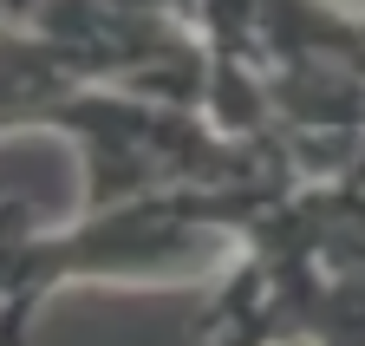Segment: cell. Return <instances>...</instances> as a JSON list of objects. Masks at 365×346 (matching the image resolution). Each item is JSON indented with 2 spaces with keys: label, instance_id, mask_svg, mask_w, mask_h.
Segmentation results:
<instances>
[{
  "label": "cell",
  "instance_id": "obj_2",
  "mask_svg": "<svg viewBox=\"0 0 365 346\" xmlns=\"http://www.w3.org/2000/svg\"><path fill=\"white\" fill-rule=\"evenodd\" d=\"M72 85H85V78L53 39H39L33 26H0V138L26 131L33 111L46 98L72 92Z\"/></svg>",
  "mask_w": 365,
  "mask_h": 346
},
{
  "label": "cell",
  "instance_id": "obj_3",
  "mask_svg": "<svg viewBox=\"0 0 365 346\" xmlns=\"http://www.w3.org/2000/svg\"><path fill=\"white\" fill-rule=\"evenodd\" d=\"M39 14V0H0V26H26Z\"/></svg>",
  "mask_w": 365,
  "mask_h": 346
},
{
  "label": "cell",
  "instance_id": "obj_1",
  "mask_svg": "<svg viewBox=\"0 0 365 346\" xmlns=\"http://www.w3.org/2000/svg\"><path fill=\"white\" fill-rule=\"evenodd\" d=\"M267 196H144L118 209H78L66 229H0V346H26L46 294L111 288H190L242 262L248 215Z\"/></svg>",
  "mask_w": 365,
  "mask_h": 346
}]
</instances>
